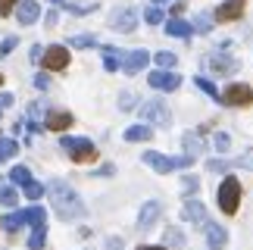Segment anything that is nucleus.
<instances>
[{"instance_id": "nucleus-1", "label": "nucleus", "mask_w": 253, "mask_h": 250, "mask_svg": "<svg viewBox=\"0 0 253 250\" xmlns=\"http://www.w3.org/2000/svg\"><path fill=\"white\" fill-rule=\"evenodd\" d=\"M47 194H50V204L56 209V216L60 219H82L84 216V204H82V197L75 194V188H69L66 181H50L47 185Z\"/></svg>"}, {"instance_id": "nucleus-2", "label": "nucleus", "mask_w": 253, "mask_h": 250, "mask_svg": "<svg viewBox=\"0 0 253 250\" xmlns=\"http://www.w3.org/2000/svg\"><path fill=\"white\" fill-rule=\"evenodd\" d=\"M144 163H147L150 169H157L160 175H169V172H175V169H188L194 163V157H191V153H184V157H166V153L147 150V153H144Z\"/></svg>"}, {"instance_id": "nucleus-3", "label": "nucleus", "mask_w": 253, "mask_h": 250, "mask_svg": "<svg viewBox=\"0 0 253 250\" xmlns=\"http://www.w3.org/2000/svg\"><path fill=\"white\" fill-rule=\"evenodd\" d=\"M219 209L225 216H235L238 213V207H241V181L235 178V175H228L225 181L219 185Z\"/></svg>"}, {"instance_id": "nucleus-4", "label": "nucleus", "mask_w": 253, "mask_h": 250, "mask_svg": "<svg viewBox=\"0 0 253 250\" xmlns=\"http://www.w3.org/2000/svg\"><path fill=\"white\" fill-rule=\"evenodd\" d=\"M60 147L69 153V160L72 163H91L97 160V147H94V141H87V138H60Z\"/></svg>"}, {"instance_id": "nucleus-5", "label": "nucleus", "mask_w": 253, "mask_h": 250, "mask_svg": "<svg viewBox=\"0 0 253 250\" xmlns=\"http://www.w3.org/2000/svg\"><path fill=\"white\" fill-rule=\"evenodd\" d=\"M141 116H144V122L160 125V128H169V125H172V113H169V107L163 100H147L141 107Z\"/></svg>"}, {"instance_id": "nucleus-6", "label": "nucleus", "mask_w": 253, "mask_h": 250, "mask_svg": "<svg viewBox=\"0 0 253 250\" xmlns=\"http://www.w3.org/2000/svg\"><path fill=\"white\" fill-rule=\"evenodd\" d=\"M222 103H225V107H250L253 103V88L244 84V82H231L225 88V94H222Z\"/></svg>"}, {"instance_id": "nucleus-7", "label": "nucleus", "mask_w": 253, "mask_h": 250, "mask_svg": "<svg viewBox=\"0 0 253 250\" xmlns=\"http://www.w3.org/2000/svg\"><path fill=\"white\" fill-rule=\"evenodd\" d=\"M41 63L47 66V69H53V72H60L69 66V47H63V44H53V47H47L44 56H41Z\"/></svg>"}, {"instance_id": "nucleus-8", "label": "nucleus", "mask_w": 253, "mask_h": 250, "mask_svg": "<svg viewBox=\"0 0 253 250\" xmlns=\"http://www.w3.org/2000/svg\"><path fill=\"white\" fill-rule=\"evenodd\" d=\"M244 9H247V0H225L222 6H216L212 19H216V22H238V19L244 16Z\"/></svg>"}, {"instance_id": "nucleus-9", "label": "nucleus", "mask_w": 253, "mask_h": 250, "mask_svg": "<svg viewBox=\"0 0 253 250\" xmlns=\"http://www.w3.org/2000/svg\"><path fill=\"white\" fill-rule=\"evenodd\" d=\"M147 82H150V88H157V91H178L181 75H175L172 69H157V72L147 75Z\"/></svg>"}, {"instance_id": "nucleus-10", "label": "nucleus", "mask_w": 253, "mask_h": 250, "mask_svg": "<svg viewBox=\"0 0 253 250\" xmlns=\"http://www.w3.org/2000/svg\"><path fill=\"white\" fill-rule=\"evenodd\" d=\"M203 63H207L210 72H219V75H231V72H238V66H241L235 56H225V53H210Z\"/></svg>"}, {"instance_id": "nucleus-11", "label": "nucleus", "mask_w": 253, "mask_h": 250, "mask_svg": "<svg viewBox=\"0 0 253 250\" xmlns=\"http://www.w3.org/2000/svg\"><path fill=\"white\" fill-rule=\"evenodd\" d=\"M110 25L116 28V32H134V28H138V13H134L131 6L116 9V13L110 16Z\"/></svg>"}, {"instance_id": "nucleus-12", "label": "nucleus", "mask_w": 253, "mask_h": 250, "mask_svg": "<svg viewBox=\"0 0 253 250\" xmlns=\"http://www.w3.org/2000/svg\"><path fill=\"white\" fill-rule=\"evenodd\" d=\"M181 219L184 222H194V225H207V207H203L200 200H184Z\"/></svg>"}, {"instance_id": "nucleus-13", "label": "nucleus", "mask_w": 253, "mask_h": 250, "mask_svg": "<svg viewBox=\"0 0 253 250\" xmlns=\"http://www.w3.org/2000/svg\"><path fill=\"white\" fill-rule=\"evenodd\" d=\"M160 213H163L160 200H147V204L141 207V213H138V228H141V232H147V228L160 219Z\"/></svg>"}, {"instance_id": "nucleus-14", "label": "nucleus", "mask_w": 253, "mask_h": 250, "mask_svg": "<svg viewBox=\"0 0 253 250\" xmlns=\"http://www.w3.org/2000/svg\"><path fill=\"white\" fill-rule=\"evenodd\" d=\"M147 63H150V53L147 50H128V53H122V69L128 72V75L141 72Z\"/></svg>"}, {"instance_id": "nucleus-15", "label": "nucleus", "mask_w": 253, "mask_h": 250, "mask_svg": "<svg viewBox=\"0 0 253 250\" xmlns=\"http://www.w3.org/2000/svg\"><path fill=\"white\" fill-rule=\"evenodd\" d=\"M38 16H41L38 0H19V3H16V19H19V25H32V22H38Z\"/></svg>"}, {"instance_id": "nucleus-16", "label": "nucleus", "mask_w": 253, "mask_h": 250, "mask_svg": "<svg viewBox=\"0 0 253 250\" xmlns=\"http://www.w3.org/2000/svg\"><path fill=\"white\" fill-rule=\"evenodd\" d=\"M207 244H210V250H225L228 232L222 225H216V222H207Z\"/></svg>"}, {"instance_id": "nucleus-17", "label": "nucleus", "mask_w": 253, "mask_h": 250, "mask_svg": "<svg viewBox=\"0 0 253 250\" xmlns=\"http://www.w3.org/2000/svg\"><path fill=\"white\" fill-rule=\"evenodd\" d=\"M44 125L50 131H66L72 125V113H63V110H53V113H47V119H44Z\"/></svg>"}, {"instance_id": "nucleus-18", "label": "nucleus", "mask_w": 253, "mask_h": 250, "mask_svg": "<svg viewBox=\"0 0 253 250\" xmlns=\"http://www.w3.org/2000/svg\"><path fill=\"white\" fill-rule=\"evenodd\" d=\"M166 35H172V38H184V41H188V38L194 35V25L175 16V19H169V22H166Z\"/></svg>"}, {"instance_id": "nucleus-19", "label": "nucleus", "mask_w": 253, "mask_h": 250, "mask_svg": "<svg viewBox=\"0 0 253 250\" xmlns=\"http://www.w3.org/2000/svg\"><path fill=\"white\" fill-rule=\"evenodd\" d=\"M28 222V213L22 209V213H9V216H3L0 219V225H3V232H19V228H22Z\"/></svg>"}, {"instance_id": "nucleus-20", "label": "nucleus", "mask_w": 253, "mask_h": 250, "mask_svg": "<svg viewBox=\"0 0 253 250\" xmlns=\"http://www.w3.org/2000/svg\"><path fill=\"white\" fill-rule=\"evenodd\" d=\"M153 138V128L150 125H131V128H125V141H150Z\"/></svg>"}, {"instance_id": "nucleus-21", "label": "nucleus", "mask_w": 253, "mask_h": 250, "mask_svg": "<svg viewBox=\"0 0 253 250\" xmlns=\"http://www.w3.org/2000/svg\"><path fill=\"white\" fill-rule=\"evenodd\" d=\"M103 66H106V72H116L122 66V50H116V47H103Z\"/></svg>"}, {"instance_id": "nucleus-22", "label": "nucleus", "mask_w": 253, "mask_h": 250, "mask_svg": "<svg viewBox=\"0 0 253 250\" xmlns=\"http://www.w3.org/2000/svg\"><path fill=\"white\" fill-rule=\"evenodd\" d=\"M181 144H184V150H188L191 157H197V153L203 150V141H200V134H197V131H184Z\"/></svg>"}, {"instance_id": "nucleus-23", "label": "nucleus", "mask_w": 253, "mask_h": 250, "mask_svg": "<svg viewBox=\"0 0 253 250\" xmlns=\"http://www.w3.org/2000/svg\"><path fill=\"white\" fill-rule=\"evenodd\" d=\"M9 181L19 185V188H25L28 181H32V172H28L25 166H13V169H9Z\"/></svg>"}, {"instance_id": "nucleus-24", "label": "nucleus", "mask_w": 253, "mask_h": 250, "mask_svg": "<svg viewBox=\"0 0 253 250\" xmlns=\"http://www.w3.org/2000/svg\"><path fill=\"white\" fill-rule=\"evenodd\" d=\"M194 84H197V88H200L203 94H210L212 100H219V103H222V94L216 91V84H212L210 79H203V75H197V79H194Z\"/></svg>"}, {"instance_id": "nucleus-25", "label": "nucleus", "mask_w": 253, "mask_h": 250, "mask_svg": "<svg viewBox=\"0 0 253 250\" xmlns=\"http://www.w3.org/2000/svg\"><path fill=\"white\" fill-rule=\"evenodd\" d=\"M44 241H47V225H35L32 238H28V247H32V250H41Z\"/></svg>"}, {"instance_id": "nucleus-26", "label": "nucleus", "mask_w": 253, "mask_h": 250, "mask_svg": "<svg viewBox=\"0 0 253 250\" xmlns=\"http://www.w3.org/2000/svg\"><path fill=\"white\" fill-rule=\"evenodd\" d=\"M19 153V144L13 138H0V160H13Z\"/></svg>"}, {"instance_id": "nucleus-27", "label": "nucleus", "mask_w": 253, "mask_h": 250, "mask_svg": "<svg viewBox=\"0 0 253 250\" xmlns=\"http://www.w3.org/2000/svg\"><path fill=\"white\" fill-rule=\"evenodd\" d=\"M25 213H28V222H32V225H47L44 207H32V209H25Z\"/></svg>"}, {"instance_id": "nucleus-28", "label": "nucleus", "mask_w": 253, "mask_h": 250, "mask_svg": "<svg viewBox=\"0 0 253 250\" xmlns=\"http://www.w3.org/2000/svg\"><path fill=\"white\" fill-rule=\"evenodd\" d=\"M153 60H157V66H160V69H172L178 56H175V53H169V50H160L157 56H153Z\"/></svg>"}, {"instance_id": "nucleus-29", "label": "nucleus", "mask_w": 253, "mask_h": 250, "mask_svg": "<svg viewBox=\"0 0 253 250\" xmlns=\"http://www.w3.org/2000/svg\"><path fill=\"white\" fill-rule=\"evenodd\" d=\"M0 204H3V207H16V204H19L16 191H13V188H6V185H0Z\"/></svg>"}, {"instance_id": "nucleus-30", "label": "nucleus", "mask_w": 253, "mask_h": 250, "mask_svg": "<svg viewBox=\"0 0 253 250\" xmlns=\"http://www.w3.org/2000/svg\"><path fill=\"white\" fill-rule=\"evenodd\" d=\"M210 28H212V19L207 13H200L197 19H194V32H200V35H210Z\"/></svg>"}, {"instance_id": "nucleus-31", "label": "nucleus", "mask_w": 253, "mask_h": 250, "mask_svg": "<svg viewBox=\"0 0 253 250\" xmlns=\"http://www.w3.org/2000/svg\"><path fill=\"white\" fill-rule=\"evenodd\" d=\"M22 191H25V197H28V200H38V197L44 194V185H38V181L32 178V181H28V185H25Z\"/></svg>"}, {"instance_id": "nucleus-32", "label": "nucleus", "mask_w": 253, "mask_h": 250, "mask_svg": "<svg viewBox=\"0 0 253 250\" xmlns=\"http://www.w3.org/2000/svg\"><path fill=\"white\" fill-rule=\"evenodd\" d=\"M69 44L72 47H97V38L94 35H79V38H72Z\"/></svg>"}, {"instance_id": "nucleus-33", "label": "nucleus", "mask_w": 253, "mask_h": 250, "mask_svg": "<svg viewBox=\"0 0 253 250\" xmlns=\"http://www.w3.org/2000/svg\"><path fill=\"white\" fill-rule=\"evenodd\" d=\"M144 19H147L150 25H160V22H163V9H160V6H150L147 13H144Z\"/></svg>"}, {"instance_id": "nucleus-34", "label": "nucleus", "mask_w": 253, "mask_h": 250, "mask_svg": "<svg viewBox=\"0 0 253 250\" xmlns=\"http://www.w3.org/2000/svg\"><path fill=\"white\" fill-rule=\"evenodd\" d=\"M119 110H134V94L131 91H122L119 94Z\"/></svg>"}, {"instance_id": "nucleus-35", "label": "nucleus", "mask_w": 253, "mask_h": 250, "mask_svg": "<svg viewBox=\"0 0 253 250\" xmlns=\"http://www.w3.org/2000/svg\"><path fill=\"white\" fill-rule=\"evenodd\" d=\"M235 166H241V169H253V150H247L244 157H238V160H235Z\"/></svg>"}, {"instance_id": "nucleus-36", "label": "nucleus", "mask_w": 253, "mask_h": 250, "mask_svg": "<svg viewBox=\"0 0 253 250\" xmlns=\"http://www.w3.org/2000/svg\"><path fill=\"white\" fill-rule=\"evenodd\" d=\"M228 166H231V163H225V160H210V163H207L210 172H225Z\"/></svg>"}, {"instance_id": "nucleus-37", "label": "nucleus", "mask_w": 253, "mask_h": 250, "mask_svg": "<svg viewBox=\"0 0 253 250\" xmlns=\"http://www.w3.org/2000/svg\"><path fill=\"white\" fill-rule=\"evenodd\" d=\"M228 144H231V141H228V134H225V131H219V134H216V150H228Z\"/></svg>"}, {"instance_id": "nucleus-38", "label": "nucleus", "mask_w": 253, "mask_h": 250, "mask_svg": "<svg viewBox=\"0 0 253 250\" xmlns=\"http://www.w3.org/2000/svg\"><path fill=\"white\" fill-rule=\"evenodd\" d=\"M16 3H19V0H0V16H9Z\"/></svg>"}, {"instance_id": "nucleus-39", "label": "nucleus", "mask_w": 253, "mask_h": 250, "mask_svg": "<svg viewBox=\"0 0 253 250\" xmlns=\"http://www.w3.org/2000/svg\"><path fill=\"white\" fill-rule=\"evenodd\" d=\"M197 185H200V181L194 178V175H188V178H184V194H194V191H197Z\"/></svg>"}, {"instance_id": "nucleus-40", "label": "nucleus", "mask_w": 253, "mask_h": 250, "mask_svg": "<svg viewBox=\"0 0 253 250\" xmlns=\"http://www.w3.org/2000/svg\"><path fill=\"white\" fill-rule=\"evenodd\" d=\"M47 84H50V79H47V75H35V88L47 91Z\"/></svg>"}, {"instance_id": "nucleus-41", "label": "nucleus", "mask_w": 253, "mask_h": 250, "mask_svg": "<svg viewBox=\"0 0 253 250\" xmlns=\"http://www.w3.org/2000/svg\"><path fill=\"white\" fill-rule=\"evenodd\" d=\"M41 56H44V47L35 44V47H32V63H41Z\"/></svg>"}, {"instance_id": "nucleus-42", "label": "nucleus", "mask_w": 253, "mask_h": 250, "mask_svg": "<svg viewBox=\"0 0 253 250\" xmlns=\"http://www.w3.org/2000/svg\"><path fill=\"white\" fill-rule=\"evenodd\" d=\"M13 47H16V38H6V41L0 44V53H9V50H13Z\"/></svg>"}, {"instance_id": "nucleus-43", "label": "nucleus", "mask_w": 253, "mask_h": 250, "mask_svg": "<svg viewBox=\"0 0 253 250\" xmlns=\"http://www.w3.org/2000/svg\"><path fill=\"white\" fill-rule=\"evenodd\" d=\"M166 238H169V241H172V244H181V235H178V232H175V228H169V232H166Z\"/></svg>"}, {"instance_id": "nucleus-44", "label": "nucleus", "mask_w": 253, "mask_h": 250, "mask_svg": "<svg viewBox=\"0 0 253 250\" xmlns=\"http://www.w3.org/2000/svg\"><path fill=\"white\" fill-rule=\"evenodd\" d=\"M9 103H13V94H0V110L9 107Z\"/></svg>"}, {"instance_id": "nucleus-45", "label": "nucleus", "mask_w": 253, "mask_h": 250, "mask_svg": "<svg viewBox=\"0 0 253 250\" xmlns=\"http://www.w3.org/2000/svg\"><path fill=\"white\" fill-rule=\"evenodd\" d=\"M119 247H122V241H119V238H113V241L106 244V250H119Z\"/></svg>"}, {"instance_id": "nucleus-46", "label": "nucleus", "mask_w": 253, "mask_h": 250, "mask_svg": "<svg viewBox=\"0 0 253 250\" xmlns=\"http://www.w3.org/2000/svg\"><path fill=\"white\" fill-rule=\"evenodd\" d=\"M138 250H166V247H153V244H144V247H138Z\"/></svg>"}, {"instance_id": "nucleus-47", "label": "nucleus", "mask_w": 253, "mask_h": 250, "mask_svg": "<svg viewBox=\"0 0 253 250\" xmlns=\"http://www.w3.org/2000/svg\"><path fill=\"white\" fill-rule=\"evenodd\" d=\"M153 3H169V0H153Z\"/></svg>"}, {"instance_id": "nucleus-48", "label": "nucleus", "mask_w": 253, "mask_h": 250, "mask_svg": "<svg viewBox=\"0 0 253 250\" xmlns=\"http://www.w3.org/2000/svg\"><path fill=\"white\" fill-rule=\"evenodd\" d=\"M50 3H63V0H50Z\"/></svg>"}, {"instance_id": "nucleus-49", "label": "nucleus", "mask_w": 253, "mask_h": 250, "mask_svg": "<svg viewBox=\"0 0 253 250\" xmlns=\"http://www.w3.org/2000/svg\"><path fill=\"white\" fill-rule=\"evenodd\" d=\"M0 84H3V75H0Z\"/></svg>"}]
</instances>
